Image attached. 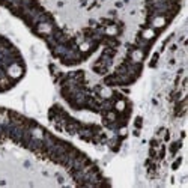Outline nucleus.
Returning a JSON list of instances; mask_svg holds the SVG:
<instances>
[{"instance_id": "nucleus-1", "label": "nucleus", "mask_w": 188, "mask_h": 188, "mask_svg": "<svg viewBox=\"0 0 188 188\" xmlns=\"http://www.w3.org/2000/svg\"><path fill=\"white\" fill-rule=\"evenodd\" d=\"M9 74L12 75V77H18V75L21 74V68L17 66V65H12V66L9 68Z\"/></svg>"}, {"instance_id": "nucleus-6", "label": "nucleus", "mask_w": 188, "mask_h": 188, "mask_svg": "<svg viewBox=\"0 0 188 188\" xmlns=\"http://www.w3.org/2000/svg\"><path fill=\"white\" fill-rule=\"evenodd\" d=\"M142 57H143L142 51H134V53H132V59H134V60H142Z\"/></svg>"}, {"instance_id": "nucleus-11", "label": "nucleus", "mask_w": 188, "mask_h": 188, "mask_svg": "<svg viewBox=\"0 0 188 188\" xmlns=\"http://www.w3.org/2000/svg\"><path fill=\"white\" fill-rule=\"evenodd\" d=\"M3 120H6V116H3V115H0V122H3Z\"/></svg>"}, {"instance_id": "nucleus-3", "label": "nucleus", "mask_w": 188, "mask_h": 188, "mask_svg": "<svg viewBox=\"0 0 188 188\" xmlns=\"http://www.w3.org/2000/svg\"><path fill=\"white\" fill-rule=\"evenodd\" d=\"M166 24V20L162 18V17H158V18H155V21H154V26L155 27H161V26H164Z\"/></svg>"}, {"instance_id": "nucleus-4", "label": "nucleus", "mask_w": 188, "mask_h": 188, "mask_svg": "<svg viewBox=\"0 0 188 188\" xmlns=\"http://www.w3.org/2000/svg\"><path fill=\"white\" fill-rule=\"evenodd\" d=\"M143 38H146V39H150V38H154V30L152 29H147L143 32Z\"/></svg>"}, {"instance_id": "nucleus-2", "label": "nucleus", "mask_w": 188, "mask_h": 188, "mask_svg": "<svg viewBox=\"0 0 188 188\" xmlns=\"http://www.w3.org/2000/svg\"><path fill=\"white\" fill-rule=\"evenodd\" d=\"M26 107H27V110H29V111H33V113H35V111L38 110L36 104H35V103L32 101V99H27V103H26Z\"/></svg>"}, {"instance_id": "nucleus-8", "label": "nucleus", "mask_w": 188, "mask_h": 188, "mask_svg": "<svg viewBox=\"0 0 188 188\" xmlns=\"http://www.w3.org/2000/svg\"><path fill=\"white\" fill-rule=\"evenodd\" d=\"M116 108H118V110H123V108H125V103H123V101H118V103H116Z\"/></svg>"}, {"instance_id": "nucleus-12", "label": "nucleus", "mask_w": 188, "mask_h": 188, "mask_svg": "<svg viewBox=\"0 0 188 188\" xmlns=\"http://www.w3.org/2000/svg\"><path fill=\"white\" fill-rule=\"evenodd\" d=\"M81 50H87V44H83L81 45Z\"/></svg>"}, {"instance_id": "nucleus-10", "label": "nucleus", "mask_w": 188, "mask_h": 188, "mask_svg": "<svg viewBox=\"0 0 188 188\" xmlns=\"http://www.w3.org/2000/svg\"><path fill=\"white\" fill-rule=\"evenodd\" d=\"M103 95H104V96H110L111 93H110V90H103Z\"/></svg>"}, {"instance_id": "nucleus-5", "label": "nucleus", "mask_w": 188, "mask_h": 188, "mask_svg": "<svg viewBox=\"0 0 188 188\" xmlns=\"http://www.w3.org/2000/svg\"><path fill=\"white\" fill-rule=\"evenodd\" d=\"M39 30H41L42 33H50V32H51V27H50L48 24H41V26H39Z\"/></svg>"}, {"instance_id": "nucleus-7", "label": "nucleus", "mask_w": 188, "mask_h": 188, "mask_svg": "<svg viewBox=\"0 0 188 188\" xmlns=\"http://www.w3.org/2000/svg\"><path fill=\"white\" fill-rule=\"evenodd\" d=\"M116 32H118V30H116V27H115V26L107 27V33H108V35H116Z\"/></svg>"}, {"instance_id": "nucleus-9", "label": "nucleus", "mask_w": 188, "mask_h": 188, "mask_svg": "<svg viewBox=\"0 0 188 188\" xmlns=\"http://www.w3.org/2000/svg\"><path fill=\"white\" fill-rule=\"evenodd\" d=\"M33 134L38 137V139H41V137H42V132H41L39 130H35V131H33Z\"/></svg>"}]
</instances>
